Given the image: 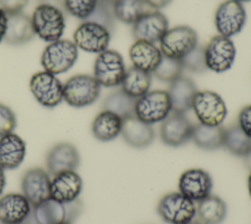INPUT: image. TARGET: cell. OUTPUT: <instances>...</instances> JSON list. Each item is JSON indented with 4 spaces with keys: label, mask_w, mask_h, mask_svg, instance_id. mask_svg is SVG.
<instances>
[{
    "label": "cell",
    "mask_w": 251,
    "mask_h": 224,
    "mask_svg": "<svg viewBox=\"0 0 251 224\" xmlns=\"http://www.w3.org/2000/svg\"><path fill=\"white\" fill-rule=\"evenodd\" d=\"M144 0H116L113 3L115 18L122 23L133 25L146 11Z\"/></svg>",
    "instance_id": "obj_32"
},
{
    "label": "cell",
    "mask_w": 251,
    "mask_h": 224,
    "mask_svg": "<svg viewBox=\"0 0 251 224\" xmlns=\"http://www.w3.org/2000/svg\"><path fill=\"white\" fill-rule=\"evenodd\" d=\"M78 56L77 47L68 39H59L50 42L41 54V66L44 71L59 75L70 70Z\"/></svg>",
    "instance_id": "obj_3"
},
{
    "label": "cell",
    "mask_w": 251,
    "mask_h": 224,
    "mask_svg": "<svg viewBox=\"0 0 251 224\" xmlns=\"http://www.w3.org/2000/svg\"><path fill=\"white\" fill-rule=\"evenodd\" d=\"M237 125L239 128L251 138V105L244 106L237 117Z\"/></svg>",
    "instance_id": "obj_39"
},
{
    "label": "cell",
    "mask_w": 251,
    "mask_h": 224,
    "mask_svg": "<svg viewBox=\"0 0 251 224\" xmlns=\"http://www.w3.org/2000/svg\"><path fill=\"white\" fill-rule=\"evenodd\" d=\"M98 0H64V6L73 17L86 21L93 13Z\"/></svg>",
    "instance_id": "obj_35"
},
{
    "label": "cell",
    "mask_w": 251,
    "mask_h": 224,
    "mask_svg": "<svg viewBox=\"0 0 251 224\" xmlns=\"http://www.w3.org/2000/svg\"><path fill=\"white\" fill-rule=\"evenodd\" d=\"M224 147L231 154L246 157L251 153V138H249L238 125L225 129Z\"/></svg>",
    "instance_id": "obj_30"
},
{
    "label": "cell",
    "mask_w": 251,
    "mask_h": 224,
    "mask_svg": "<svg viewBox=\"0 0 251 224\" xmlns=\"http://www.w3.org/2000/svg\"><path fill=\"white\" fill-rule=\"evenodd\" d=\"M111 32L103 26L83 21L74 32V43L79 49L89 53H101L108 48Z\"/></svg>",
    "instance_id": "obj_11"
},
{
    "label": "cell",
    "mask_w": 251,
    "mask_h": 224,
    "mask_svg": "<svg viewBox=\"0 0 251 224\" xmlns=\"http://www.w3.org/2000/svg\"><path fill=\"white\" fill-rule=\"evenodd\" d=\"M28 0H0V8L9 15L22 13V10L26 6Z\"/></svg>",
    "instance_id": "obj_38"
},
{
    "label": "cell",
    "mask_w": 251,
    "mask_h": 224,
    "mask_svg": "<svg viewBox=\"0 0 251 224\" xmlns=\"http://www.w3.org/2000/svg\"><path fill=\"white\" fill-rule=\"evenodd\" d=\"M246 23V12L241 2L226 0L215 14V26L219 34L230 37L241 31Z\"/></svg>",
    "instance_id": "obj_12"
},
{
    "label": "cell",
    "mask_w": 251,
    "mask_h": 224,
    "mask_svg": "<svg viewBox=\"0 0 251 224\" xmlns=\"http://www.w3.org/2000/svg\"><path fill=\"white\" fill-rule=\"evenodd\" d=\"M101 85L90 75H75L63 84L64 100L72 107L82 108L93 104L99 97Z\"/></svg>",
    "instance_id": "obj_2"
},
{
    "label": "cell",
    "mask_w": 251,
    "mask_h": 224,
    "mask_svg": "<svg viewBox=\"0 0 251 224\" xmlns=\"http://www.w3.org/2000/svg\"><path fill=\"white\" fill-rule=\"evenodd\" d=\"M247 189H248V193H249V196L251 197V170H250V173L247 177Z\"/></svg>",
    "instance_id": "obj_44"
},
{
    "label": "cell",
    "mask_w": 251,
    "mask_h": 224,
    "mask_svg": "<svg viewBox=\"0 0 251 224\" xmlns=\"http://www.w3.org/2000/svg\"><path fill=\"white\" fill-rule=\"evenodd\" d=\"M159 42L162 55L180 60L198 45V36L192 28L178 26L169 28Z\"/></svg>",
    "instance_id": "obj_6"
},
{
    "label": "cell",
    "mask_w": 251,
    "mask_h": 224,
    "mask_svg": "<svg viewBox=\"0 0 251 224\" xmlns=\"http://www.w3.org/2000/svg\"><path fill=\"white\" fill-rule=\"evenodd\" d=\"M204 49L207 69L215 73H224L231 68L236 50L229 37L221 34L215 35Z\"/></svg>",
    "instance_id": "obj_10"
},
{
    "label": "cell",
    "mask_w": 251,
    "mask_h": 224,
    "mask_svg": "<svg viewBox=\"0 0 251 224\" xmlns=\"http://www.w3.org/2000/svg\"><path fill=\"white\" fill-rule=\"evenodd\" d=\"M186 224H202L200 221H195V220H192V221H190V222H188V223H186Z\"/></svg>",
    "instance_id": "obj_46"
},
{
    "label": "cell",
    "mask_w": 251,
    "mask_h": 224,
    "mask_svg": "<svg viewBox=\"0 0 251 224\" xmlns=\"http://www.w3.org/2000/svg\"><path fill=\"white\" fill-rule=\"evenodd\" d=\"M29 88L36 101L44 107L54 108L63 100V84L46 71L35 73L29 81Z\"/></svg>",
    "instance_id": "obj_9"
},
{
    "label": "cell",
    "mask_w": 251,
    "mask_h": 224,
    "mask_svg": "<svg viewBox=\"0 0 251 224\" xmlns=\"http://www.w3.org/2000/svg\"><path fill=\"white\" fill-rule=\"evenodd\" d=\"M82 180L75 171H67L54 176L50 185V197L66 203L78 198Z\"/></svg>",
    "instance_id": "obj_18"
},
{
    "label": "cell",
    "mask_w": 251,
    "mask_h": 224,
    "mask_svg": "<svg viewBox=\"0 0 251 224\" xmlns=\"http://www.w3.org/2000/svg\"><path fill=\"white\" fill-rule=\"evenodd\" d=\"M123 119L118 115L103 110L93 120L91 131L94 138L100 141H110L121 135Z\"/></svg>",
    "instance_id": "obj_25"
},
{
    "label": "cell",
    "mask_w": 251,
    "mask_h": 224,
    "mask_svg": "<svg viewBox=\"0 0 251 224\" xmlns=\"http://www.w3.org/2000/svg\"><path fill=\"white\" fill-rule=\"evenodd\" d=\"M60 224H70V223H65V222H64V223H60Z\"/></svg>",
    "instance_id": "obj_48"
},
{
    "label": "cell",
    "mask_w": 251,
    "mask_h": 224,
    "mask_svg": "<svg viewBox=\"0 0 251 224\" xmlns=\"http://www.w3.org/2000/svg\"><path fill=\"white\" fill-rule=\"evenodd\" d=\"M196 214L202 224H221L226 215V204L218 196L210 195L198 202Z\"/></svg>",
    "instance_id": "obj_27"
},
{
    "label": "cell",
    "mask_w": 251,
    "mask_h": 224,
    "mask_svg": "<svg viewBox=\"0 0 251 224\" xmlns=\"http://www.w3.org/2000/svg\"><path fill=\"white\" fill-rule=\"evenodd\" d=\"M121 135L124 140L135 148L149 146L154 140V129L135 115L123 119Z\"/></svg>",
    "instance_id": "obj_19"
},
{
    "label": "cell",
    "mask_w": 251,
    "mask_h": 224,
    "mask_svg": "<svg viewBox=\"0 0 251 224\" xmlns=\"http://www.w3.org/2000/svg\"><path fill=\"white\" fill-rule=\"evenodd\" d=\"M213 181L210 174L201 168L184 171L178 179V192L194 202L211 195Z\"/></svg>",
    "instance_id": "obj_13"
},
{
    "label": "cell",
    "mask_w": 251,
    "mask_h": 224,
    "mask_svg": "<svg viewBox=\"0 0 251 224\" xmlns=\"http://www.w3.org/2000/svg\"><path fill=\"white\" fill-rule=\"evenodd\" d=\"M144 2L150 8L158 10V9H162V8L166 7L167 5H169L172 2V0H144Z\"/></svg>",
    "instance_id": "obj_41"
},
{
    "label": "cell",
    "mask_w": 251,
    "mask_h": 224,
    "mask_svg": "<svg viewBox=\"0 0 251 224\" xmlns=\"http://www.w3.org/2000/svg\"><path fill=\"white\" fill-rule=\"evenodd\" d=\"M157 212L169 224H186L196 215V205L194 201L179 192H174L161 197Z\"/></svg>",
    "instance_id": "obj_4"
},
{
    "label": "cell",
    "mask_w": 251,
    "mask_h": 224,
    "mask_svg": "<svg viewBox=\"0 0 251 224\" xmlns=\"http://www.w3.org/2000/svg\"><path fill=\"white\" fill-rule=\"evenodd\" d=\"M35 35L31 19L23 13L8 16L4 40L11 45H22L30 41Z\"/></svg>",
    "instance_id": "obj_24"
},
{
    "label": "cell",
    "mask_w": 251,
    "mask_h": 224,
    "mask_svg": "<svg viewBox=\"0 0 251 224\" xmlns=\"http://www.w3.org/2000/svg\"><path fill=\"white\" fill-rule=\"evenodd\" d=\"M162 52L154 43L135 40L129 48V59L132 66L142 71L153 73L162 59Z\"/></svg>",
    "instance_id": "obj_23"
},
{
    "label": "cell",
    "mask_w": 251,
    "mask_h": 224,
    "mask_svg": "<svg viewBox=\"0 0 251 224\" xmlns=\"http://www.w3.org/2000/svg\"><path fill=\"white\" fill-rule=\"evenodd\" d=\"M168 29L169 22L165 15L159 11H147L132 25V35L135 40L155 43Z\"/></svg>",
    "instance_id": "obj_14"
},
{
    "label": "cell",
    "mask_w": 251,
    "mask_h": 224,
    "mask_svg": "<svg viewBox=\"0 0 251 224\" xmlns=\"http://www.w3.org/2000/svg\"><path fill=\"white\" fill-rule=\"evenodd\" d=\"M183 67L178 59L162 56L160 63L154 70L153 75L160 81L166 83H172L181 76Z\"/></svg>",
    "instance_id": "obj_33"
},
{
    "label": "cell",
    "mask_w": 251,
    "mask_h": 224,
    "mask_svg": "<svg viewBox=\"0 0 251 224\" xmlns=\"http://www.w3.org/2000/svg\"><path fill=\"white\" fill-rule=\"evenodd\" d=\"M183 69L193 73H202L207 70L205 61V49L201 45L195 46L190 52L180 59Z\"/></svg>",
    "instance_id": "obj_36"
},
{
    "label": "cell",
    "mask_w": 251,
    "mask_h": 224,
    "mask_svg": "<svg viewBox=\"0 0 251 224\" xmlns=\"http://www.w3.org/2000/svg\"><path fill=\"white\" fill-rule=\"evenodd\" d=\"M33 207L36 219L40 224L67 223L66 204L49 197Z\"/></svg>",
    "instance_id": "obj_29"
},
{
    "label": "cell",
    "mask_w": 251,
    "mask_h": 224,
    "mask_svg": "<svg viewBox=\"0 0 251 224\" xmlns=\"http://www.w3.org/2000/svg\"><path fill=\"white\" fill-rule=\"evenodd\" d=\"M31 24L36 35L44 41L53 42L61 39L66 23L63 12L54 5L40 4L31 16Z\"/></svg>",
    "instance_id": "obj_1"
},
{
    "label": "cell",
    "mask_w": 251,
    "mask_h": 224,
    "mask_svg": "<svg viewBox=\"0 0 251 224\" xmlns=\"http://www.w3.org/2000/svg\"><path fill=\"white\" fill-rule=\"evenodd\" d=\"M78 165V151L70 142H60L54 145L46 157L47 170L52 176L67 171H75Z\"/></svg>",
    "instance_id": "obj_17"
},
{
    "label": "cell",
    "mask_w": 251,
    "mask_h": 224,
    "mask_svg": "<svg viewBox=\"0 0 251 224\" xmlns=\"http://www.w3.org/2000/svg\"><path fill=\"white\" fill-rule=\"evenodd\" d=\"M32 205L23 194H8L0 198V221L21 224L28 215Z\"/></svg>",
    "instance_id": "obj_21"
},
{
    "label": "cell",
    "mask_w": 251,
    "mask_h": 224,
    "mask_svg": "<svg viewBox=\"0 0 251 224\" xmlns=\"http://www.w3.org/2000/svg\"><path fill=\"white\" fill-rule=\"evenodd\" d=\"M25 156V142L14 133L0 137V166L13 170L21 165Z\"/></svg>",
    "instance_id": "obj_22"
},
{
    "label": "cell",
    "mask_w": 251,
    "mask_h": 224,
    "mask_svg": "<svg viewBox=\"0 0 251 224\" xmlns=\"http://www.w3.org/2000/svg\"><path fill=\"white\" fill-rule=\"evenodd\" d=\"M225 128L222 125L208 126L201 123L193 125L191 140L196 146L205 150L224 147Z\"/></svg>",
    "instance_id": "obj_26"
},
{
    "label": "cell",
    "mask_w": 251,
    "mask_h": 224,
    "mask_svg": "<svg viewBox=\"0 0 251 224\" xmlns=\"http://www.w3.org/2000/svg\"><path fill=\"white\" fill-rule=\"evenodd\" d=\"M5 185H6V177H5L4 169L0 166V196L5 188Z\"/></svg>",
    "instance_id": "obj_43"
},
{
    "label": "cell",
    "mask_w": 251,
    "mask_h": 224,
    "mask_svg": "<svg viewBox=\"0 0 251 224\" xmlns=\"http://www.w3.org/2000/svg\"><path fill=\"white\" fill-rule=\"evenodd\" d=\"M126 73V67L122 55L106 49L98 54L93 67V77L98 84L105 87L120 85Z\"/></svg>",
    "instance_id": "obj_8"
},
{
    "label": "cell",
    "mask_w": 251,
    "mask_h": 224,
    "mask_svg": "<svg viewBox=\"0 0 251 224\" xmlns=\"http://www.w3.org/2000/svg\"><path fill=\"white\" fill-rule=\"evenodd\" d=\"M191 109L199 123L208 126L222 125L227 114L224 99L211 90L197 91Z\"/></svg>",
    "instance_id": "obj_7"
},
{
    "label": "cell",
    "mask_w": 251,
    "mask_h": 224,
    "mask_svg": "<svg viewBox=\"0 0 251 224\" xmlns=\"http://www.w3.org/2000/svg\"><path fill=\"white\" fill-rule=\"evenodd\" d=\"M115 15L113 11V4H108L102 1H98L97 5L86 21H91L105 27L110 32H113L115 28Z\"/></svg>",
    "instance_id": "obj_34"
},
{
    "label": "cell",
    "mask_w": 251,
    "mask_h": 224,
    "mask_svg": "<svg viewBox=\"0 0 251 224\" xmlns=\"http://www.w3.org/2000/svg\"><path fill=\"white\" fill-rule=\"evenodd\" d=\"M152 82L151 73L142 71L133 66L126 70L122 81V90L137 99L149 91Z\"/></svg>",
    "instance_id": "obj_28"
},
{
    "label": "cell",
    "mask_w": 251,
    "mask_h": 224,
    "mask_svg": "<svg viewBox=\"0 0 251 224\" xmlns=\"http://www.w3.org/2000/svg\"><path fill=\"white\" fill-rule=\"evenodd\" d=\"M21 224H40L38 222V220L36 219V217H35V214H34V211H33V207L31 208V210L28 213V215L25 218V220Z\"/></svg>",
    "instance_id": "obj_42"
},
{
    "label": "cell",
    "mask_w": 251,
    "mask_h": 224,
    "mask_svg": "<svg viewBox=\"0 0 251 224\" xmlns=\"http://www.w3.org/2000/svg\"><path fill=\"white\" fill-rule=\"evenodd\" d=\"M136 99L119 89L111 92L103 101V110L110 111L120 118L125 119L134 115Z\"/></svg>",
    "instance_id": "obj_31"
},
{
    "label": "cell",
    "mask_w": 251,
    "mask_h": 224,
    "mask_svg": "<svg viewBox=\"0 0 251 224\" xmlns=\"http://www.w3.org/2000/svg\"><path fill=\"white\" fill-rule=\"evenodd\" d=\"M171 112V101L166 90L148 91L135 101L134 115L149 125L164 121Z\"/></svg>",
    "instance_id": "obj_5"
},
{
    "label": "cell",
    "mask_w": 251,
    "mask_h": 224,
    "mask_svg": "<svg viewBox=\"0 0 251 224\" xmlns=\"http://www.w3.org/2000/svg\"><path fill=\"white\" fill-rule=\"evenodd\" d=\"M23 195L32 206L50 197L51 180L49 174L41 168L27 170L22 178Z\"/></svg>",
    "instance_id": "obj_16"
},
{
    "label": "cell",
    "mask_w": 251,
    "mask_h": 224,
    "mask_svg": "<svg viewBox=\"0 0 251 224\" xmlns=\"http://www.w3.org/2000/svg\"><path fill=\"white\" fill-rule=\"evenodd\" d=\"M1 224H8V223H1Z\"/></svg>",
    "instance_id": "obj_49"
},
{
    "label": "cell",
    "mask_w": 251,
    "mask_h": 224,
    "mask_svg": "<svg viewBox=\"0 0 251 224\" xmlns=\"http://www.w3.org/2000/svg\"><path fill=\"white\" fill-rule=\"evenodd\" d=\"M98 1H102V2H105V3H108V4H113L116 0H98Z\"/></svg>",
    "instance_id": "obj_45"
},
{
    "label": "cell",
    "mask_w": 251,
    "mask_h": 224,
    "mask_svg": "<svg viewBox=\"0 0 251 224\" xmlns=\"http://www.w3.org/2000/svg\"><path fill=\"white\" fill-rule=\"evenodd\" d=\"M7 21H8L7 14L0 8V42L4 40V36L7 28Z\"/></svg>",
    "instance_id": "obj_40"
},
{
    "label": "cell",
    "mask_w": 251,
    "mask_h": 224,
    "mask_svg": "<svg viewBox=\"0 0 251 224\" xmlns=\"http://www.w3.org/2000/svg\"><path fill=\"white\" fill-rule=\"evenodd\" d=\"M239 2H247V1H251V0H237Z\"/></svg>",
    "instance_id": "obj_47"
},
{
    "label": "cell",
    "mask_w": 251,
    "mask_h": 224,
    "mask_svg": "<svg viewBox=\"0 0 251 224\" xmlns=\"http://www.w3.org/2000/svg\"><path fill=\"white\" fill-rule=\"evenodd\" d=\"M17 126L15 113L10 107L0 103V137L13 133Z\"/></svg>",
    "instance_id": "obj_37"
},
{
    "label": "cell",
    "mask_w": 251,
    "mask_h": 224,
    "mask_svg": "<svg viewBox=\"0 0 251 224\" xmlns=\"http://www.w3.org/2000/svg\"><path fill=\"white\" fill-rule=\"evenodd\" d=\"M197 88L192 80L180 76L170 83L168 94L171 101L172 111L185 114L192 107L193 99L197 93Z\"/></svg>",
    "instance_id": "obj_20"
},
{
    "label": "cell",
    "mask_w": 251,
    "mask_h": 224,
    "mask_svg": "<svg viewBox=\"0 0 251 224\" xmlns=\"http://www.w3.org/2000/svg\"><path fill=\"white\" fill-rule=\"evenodd\" d=\"M192 130L193 125L184 114L173 112L162 121L160 137L166 145L176 147L191 140Z\"/></svg>",
    "instance_id": "obj_15"
}]
</instances>
